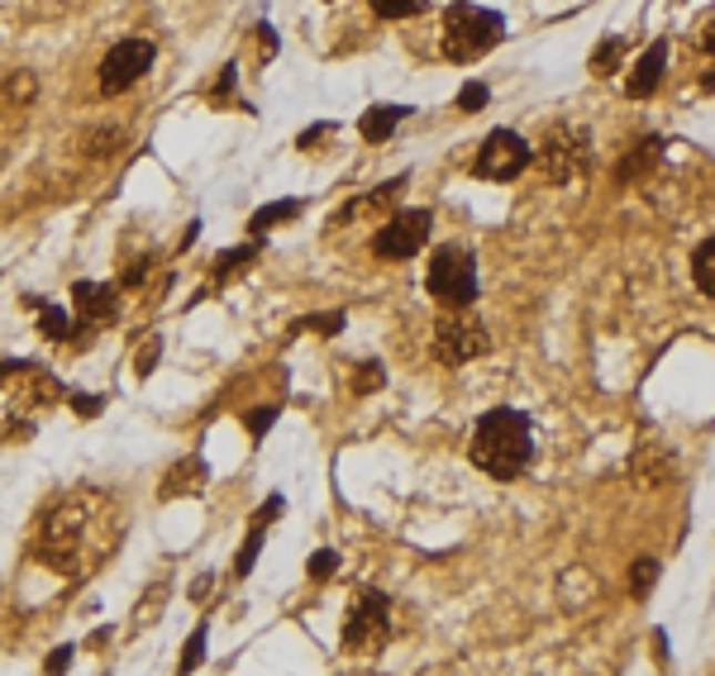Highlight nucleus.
Returning a JSON list of instances; mask_svg holds the SVG:
<instances>
[{
	"mask_svg": "<svg viewBox=\"0 0 715 676\" xmlns=\"http://www.w3.org/2000/svg\"><path fill=\"white\" fill-rule=\"evenodd\" d=\"M472 462L477 472L497 477V481H515L524 477V467L534 462V429H530V414L511 410V406H497L477 420L472 433Z\"/></svg>",
	"mask_w": 715,
	"mask_h": 676,
	"instance_id": "f257e3e1",
	"label": "nucleus"
},
{
	"mask_svg": "<svg viewBox=\"0 0 715 676\" xmlns=\"http://www.w3.org/2000/svg\"><path fill=\"white\" fill-rule=\"evenodd\" d=\"M86 529H91V505L76 501V495H62V501H53V505H48V514H43L39 557L48 562V567L76 576V572L86 567V557H82Z\"/></svg>",
	"mask_w": 715,
	"mask_h": 676,
	"instance_id": "f03ea898",
	"label": "nucleus"
},
{
	"mask_svg": "<svg viewBox=\"0 0 715 676\" xmlns=\"http://www.w3.org/2000/svg\"><path fill=\"white\" fill-rule=\"evenodd\" d=\"M505 20L487 6H449L443 14V39H449V58L453 62H477L501 43Z\"/></svg>",
	"mask_w": 715,
	"mask_h": 676,
	"instance_id": "7ed1b4c3",
	"label": "nucleus"
},
{
	"mask_svg": "<svg viewBox=\"0 0 715 676\" xmlns=\"http://www.w3.org/2000/svg\"><path fill=\"white\" fill-rule=\"evenodd\" d=\"M387 634H391V601L381 591H358L354 610L344 619V653H358V657H372L387 648Z\"/></svg>",
	"mask_w": 715,
	"mask_h": 676,
	"instance_id": "20e7f679",
	"label": "nucleus"
},
{
	"mask_svg": "<svg viewBox=\"0 0 715 676\" xmlns=\"http://www.w3.org/2000/svg\"><path fill=\"white\" fill-rule=\"evenodd\" d=\"M487 348H491V334L468 305H453V310L435 325V358L443 367H463L472 358H482Z\"/></svg>",
	"mask_w": 715,
	"mask_h": 676,
	"instance_id": "39448f33",
	"label": "nucleus"
},
{
	"mask_svg": "<svg viewBox=\"0 0 715 676\" xmlns=\"http://www.w3.org/2000/svg\"><path fill=\"white\" fill-rule=\"evenodd\" d=\"M425 286H429V296L443 300V305H472L477 300V263H472V253L458 248V244H443L435 257H429Z\"/></svg>",
	"mask_w": 715,
	"mask_h": 676,
	"instance_id": "423d86ee",
	"label": "nucleus"
},
{
	"mask_svg": "<svg viewBox=\"0 0 715 676\" xmlns=\"http://www.w3.org/2000/svg\"><path fill=\"white\" fill-rule=\"evenodd\" d=\"M530 143H524L515 129H497V134L482 139V148H477V163L472 172L482 176V182H515V176L530 167Z\"/></svg>",
	"mask_w": 715,
	"mask_h": 676,
	"instance_id": "0eeeda50",
	"label": "nucleus"
},
{
	"mask_svg": "<svg viewBox=\"0 0 715 676\" xmlns=\"http://www.w3.org/2000/svg\"><path fill=\"white\" fill-rule=\"evenodd\" d=\"M429 229H435V215L429 211H396L372 238V253L387 257V263H406L429 244Z\"/></svg>",
	"mask_w": 715,
	"mask_h": 676,
	"instance_id": "6e6552de",
	"label": "nucleus"
},
{
	"mask_svg": "<svg viewBox=\"0 0 715 676\" xmlns=\"http://www.w3.org/2000/svg\"><path fill=\"white\" fill-rule=\"evenodd\" d=\"M153 58H157V43L153 39H124V43H115L105 53V62H101V91L105 95L130 91L139 76L153 68Z\"/></svg>",
	"mask_w": 715,
	"mask_h": 676,
	"instance_id": "1a4fd4ad",
	"label": "nucleus"
},
{
	"mask_svg": "<svg viewBox=\"0 0 715 676\" xmlns=\"http://www.w3.org/2000/svg\"><path fill=\"white\" fill-rule=\"evenodd\" d=\"M539 167H544L549 182H572L586 167V139L572 134V129H553L539 148Z\"/></svg>",
	"mask_w": 715,
	"mask_h": 676,
	"instance_id": "9d476101",
	"label": "nucleus"
},
{
	"mask_svg": "<svg viewBox=\"0 0 715 676\" xmlns=\"http://www.w3.org/2000/svg\"><path fill=\"white\" fill-rule=\"evenodd\" d=\"M76 310H82V319H91V325H110V319L120 315V296L115 286H101V281H76Z\"/></svg>",
	"mask_w": 715,
	"mask_h": 676,
	"instance_id": "9b49d317",
	"label": "nucleus"
},
{
	"mask_svg": "<svg viewBox=\"0 0 715 676\" xmlns=\"http://www.w3.org/2000/svg\"><path fill=\"white\" fill-rule=\"evenodd\" d=\"M634 481L648 491H658V486H673L677 481V458H673V448L658 443V458H648V448H640L634 453Z\"/></svg>",
	"mask_w": 715,
	"mask_h": 676,
	"instance_id": "f8f14e48",
	"label": "nucleus"
},
{
	"mask_svg": "<svg viewBox=\"0 0 715 676\" xmlns=\"http://www.w3.org/2000/svg\"><path fill=\"white\" fill-rule=\"evenodd\" d=\"M663 68H667V43H648V53L640 58V68L630 72V86H625L630 101H644V95H654L658 82H663Z\"/></svg>",
	"mask_w": 715,
	"mask_h": 676,
	"instance_id": "ddd939ff",
	"label": "nucleus"
},
{
	"mask_svg": "<svg viewBox=\"0 0 715 676\" xmlns=\"http://www.w3.org/2000/svg\"><path fill=\"white\" fill-rule=\"evenodd\" d=\"M410 115V110L406 105H372L368 110V115H362V139H368V143H387L391 134H396V124H401Z\"/></svg>",
	"mask_w": 715,
	"mask_h": 676,
	"instance_id": "4468645a",
	"label": "nucleus"
},
{
	"mask_svg": "<svg viewBox=\"0 0 715 676\" xmlns=\"http://www.w3.org/2000/svg\"><path fill=\"white\" fill-rule=\"evenodd\" d=\"M300 211H306V205H300V201H277V205H263V211H258V215L248 219V234H253V244H263V238L273 234L277 224H286V219H296Z\"/></svg>",
	"mask_w": 715,
	"mask_h": 676,
	"instance_id": "2eb2a0df",
	"label": "nucleus"
},
{
	"mask_svg": "<svg viewBox=\"0 0 715 676\" xmlns=\"http://www.w3.org/2000/svg\"><path fill=\"white\" fill-rule=\"evenodd\" d=\"M692 281H696V291L715 300V234L706 244H696V253H692Z\"/></svg>",
	"mask_w": 715,
	"mask_h": 676,
	"instance_id": "dca6fc26",
	"label": "nucleus"
},
{
	"mask_svg": "<svg viewBox=\"0 0 715 676\" xmlns=\"http://www.w3.org/2000/svg\"><path fill=\"white\" fill-rule=\"evenodd\" d=\"M196 486H205V462L201 458H186V462H177V472L163 481V495L172 501L177 491H196Z\"/></svg>",
	"mask_w": 715,
	"mask_h": 676,
	"instance_id": "f3484780",
	"label": "nucleus"
},
{
	"mask_svg": "<svg viewBox=\"0 0 715 676\" xmlns=\"http://www.w3.org/2000/svg\"><path fill=\"white\" fill-rule=\"evenodd\" d=\"M658 163V139H648V143H634V153H630V163H620V182H634L644 167H654Z\"/></svg>",
	"mask_w": 715,
	"mask_h": 676,
	"instance_id": "a211bd4d",
	"label": "nucleus"
},
{
	"mask_svg": "<svg viewBox=\"0 0 715 676\" xmlns=\"http://www.w3.org/2000/svg\"><path fill=\"white\" fill-rule=\"evenodd\" d=\"M39 329L58 344V338H72V319H68L62 305H43V310H39Z\"/></svg>",
	"mask_w": 715,
	"mask_h": 676,
	"instance_id": "6ab92c4d",
	"label": "nucleus"
},
{
	"mask_svg": "<svg viewBox=\"0 0 715 676\" xmlns=\"http://www.w3.org/2000/svg\"><path fill=\"white\" fill-rule=\"evenodd\" d=\"M634 582H630V591H634V601H644L648 591H654V582H658V562L654 557H644V562H634Z\"/></svg>",
	"mask_w": 715,
	"mask_h": 676,
	"instance_id": "aec40b11",
	"label": "nucleus"
},
{
	"mask_svg": "<svg viewBox=\"0 0 715 676\" xmlns=\"http://www.w3.org/2000/svg\"><path fill=\"white\" fill-rule=\"evenodd\" d=\"M258 553H263V529L248 524V543H244V553H238V562H234V576H248L253 562H258Z\"/></svg>",
	"mask_w": 715,
	"mask_h": 676,
	"instance_id": "412c9836",
	"label": "nucleus"
},
{
	"mask_svg": "<svg viewBox=\"0 0 715 676\" xmlns=\"http://www.w3.org/2000/svg\"><path fill=\"white\" fill-rule=\"evenodd\" d=\"M258 257V244H248V248H234V253H219L215 257V277H234V267H244Z\"/></svg>",
	"mask_w": 715,
	"mask_h": 676,
	"instance_id": "4be33fe9",
	"label": "nucleus"
},
{
	"mask_svg": "<svg viewBox=\"0 0 715 676\" xmlns=\"http://www.w3.org/2000/svg\"><path fill=\"white\" fill-rule=\"evenodd\" d=\"M6 95H10V101H14V105H24V101H34V95H39V82H34V72H14V76H10V82H6Z\"/></svg>",
	"mask_w": 715,
	"mask_h": 676,
	"instance_id": "5701e85b",
	"label": "nucleus"
},
{
	"mask_svg": "<svg viewBox=\"0 0 715 676\" xmlns=\"http://www.w3.org/2000/svg\"><path fill=\"white\" fill-rule=\"evenodd\" d=\"M368 6L381 14V20H406V14H416L425 0H368Z\"/></svg>",
	"mask_w": 715,
	"mask_h": 676,
	"instance_id": "b1692460",
	"label": "nucleus"
},
{
	"mask_svg": "<svg viewBox=\"0 0 715 676\" xmlns=\"http://www.w3.org/2000/svg\"><path fill=\"white\" fill-rule=\"evenodd\" d=\"M381 381H387V372H381V362H362V367H358V377H354V391H358V396H368V391H377Z\"/></svg>",
	"mask_w": 715,
	"mask_h": 676,
	"instance_id": "393cba45",
	"label": "nucleus"
},
{
	"mask_svg": "<svg viewBox=\"0 0 715 676\" xmlns=\"http://www.w3.org/2000/svg\"><path fill=\"white\" fill-rule=\"evenodd\" d=\"M205 663V629H196L186 638V653H182V672H196Z\"/></svg>",
	"mask_w": 715,
	"mask_h": 676,
	"instance_id": "a878e982",
	"label": "nucleus"
},
{
	"mask_svg": "<svg viewBox=\"0 0 715 676\" xmlns=\"http://www.w3.org/2000/svg\"><path fill=\"white\" fill-rule=\"evenodd\" d=\"M620 53H625V48H620V39H601V53L592 58V72H606V68H615Z\"/></svg>",
	"mask_w": 715,
	"mask_h": 676,
	"instance_id": "bb28decb",
	"label": "nucleus"
},
{
	"mask_svg": "<svg viewBox=\"0 0 715 676\" xmlns=\"http://www.w3.org/2000/svg\"><path fill=\"white\" fill-rule=\"evenodd\" d=\"M334 572H339V557H334L329 549H320V553L310 557V576H315V582H329Z\"/></svg>",
	"mask_w": 715,
	"mask_h": 676,
	"instance_id": "cd10ccee",
	"label": "nucleus"
},
{
	"mask_svg": "<svg viewBox=\"0 0 715 676\" xmlns=\"http://www.w3.org/2000/svg\"><path fill=\"white\" fill-rule=\"evenodd\" d=\"M487 101H491V91L482 82H472V86H463V95H458V110H482Z\"/></svg>",
	"mask_w": 715,
	"mask_h": 676,
	"instance_id": "c85d7f7f",
	"label": "nucleus"
},
{
	"mask_svg": "<svg viewBox=\"0 0 715 676\" xmlns=\"http://www.w3.org/2000/svg\"><path fill=\"white\" fill-rule=\"evenodd\" d=\"M273 420H277V406H267V410H253V414H248V433H253V439H263V433L273 429Z\"/></svg>",
	"mask_w": 715,
	"mask_h": 676,
	"instance_id": "c756f323",
	"label": "nucleus"
},
{
	"mask_svg": "<svg viewBox=\"0 0 715 676\" xmlns=\"http://www.w3.org/2000/svg\"><path fill=\"white\" fill-rule=\"evenodd\" d=\"M277 514H282V495H273V501H267V505L253 510V520H248V524H258V529H263V524H273Z\"/></svg>",
	"mask_w": 715,
	"mask_h": 676,
	"instance_id": "7c9ffc66",
	"label": "nucleus"
},
{
	"mask_svg": "<svg viewBox=\"0 0 715 676\" xmlns=\"http://www.w3.org/2000/svg\"><path fill=\"white\" fill-rule=\"evenodd\" d=\"M157 348H163V344H157V338H153V344H143V352H139V377H149L153 367H157V358H163V352H157Z\"/></svg>",
	"mask_w": 715,
	"mask_h": 676,
	"instance_id": "2f4dec72",
	"label": "nucleus"
},
{
	"mask_svg": "<svg viewBox=\"0 0 715 676\" xmlns=\"http://www.w3.org/2000/svg\"><path fill=\"white\" fill-rule=\"evenodd\" d=\"M72 410L86 414V420H95V414H101V396H72Z\"/></svg>",
	"mask_w": 715,
	"mask_h": 676,
	"instance_id": "473e14b6",
	"label": "nucleus"
},
{
	"mask_svg": "<svg viewBox=\"0 0 715 676\" xmlns=\"http://www.w3.org/2000/svg\"><path fill=\"white\" fill-rule=\"evenodd\" d=\"M72 663V648H53V657H48V672H68Z\"/></svg>",
	"mask_w": 715,
	"mask_h": 676,
	"instance_id": "72a5a7b5",
	"label": "nucleus"
},
{
	"mask_svg": "<svg viewBox=\"0 0 715 676\" xmlns=\"http://www.w3.org/2000/svg\"><path fill=\"white\" fill-rule=\"evenodd\" d=\"M258 39H263V58H277V34H273V29H258Z\"/></svg>",
	"mask_w": 715,
	"mask_h": 676,
	"instance_id": "f704fd0d",
	"label": "nucleus"
},
{
	"mask_svg": "<svg viewBox=\"0 0 715 676\" xmlns=\"http://www.w3.org/2000/svg\"><path fill=\"white\" fill-rule=\"evenodd\" d=\"M143 277H149V263H134L130 272H124V286H143Z\"/></svg>",
	"mask_w": 715,
	"mask_h": 676,
	"instance_id": "c9c22d12",
	"label": "nucleus"
},
{
	"mask_svg": "<svg viewBox=\"0 0 715 676\" xmlns=\"http://www.w3.org/2000/svg\"><path fill=\"white\" fill-rule=\"evenodd\" d=\"M702 48H706V53H715V24L706 29V43H702Z\"/></svg>",
	"mask_w": 715,
	"mask_h": 676,
	"instance_id": "e433bc0d",
	"label": "nucleus"
}]
</instances>
